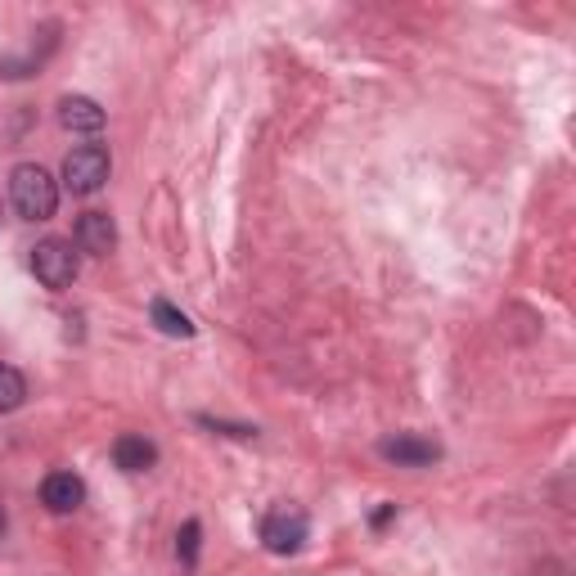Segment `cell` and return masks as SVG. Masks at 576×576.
<instances>
[{"label":"cell","instance_id":"cell-13","mask_svg":"<svg viewBox=\"0 0 576 576\" xmlns=\"http://www.w3.org/2000/svg\"><path fill=\"white\" fill-rule=\"evenodd\" d=\"M392 514H397V504H383V510H379V514H374V527H383V523H388V518H392Z\"/></svg>","mask_w":576,"mask_h":576},{"label":"cell","instance_id":"cell-10","mask_svg":"<svg viewBox=\"0 0 576 576\" xmlns=\"http://www.w3.org/2000/svg\"><path fill=\"white\" fill-rule=\"evenodd\" d=\"M150 316H154V325H158L163 333H172V338H194V325H189V316H185V311H176L167 298H158V302L150 307Z\"/></svg>","mask_w":576,"mask_h":576},{"label":"cell","instance_id":"cell-9","mask_svg":"<svg viewBox=\"0 0 576 576\" xmlns=\"http://www.w3.org/2000/svg\"><path fill=\"white\" fill-rule=\"evenodd\" d=\"M113 464L122 473H150L158 464V446L150 438H140V432H122L113 442Z\"/></svg>","mask_w":576,"mask_h":576},{"label":"cell","instance_id":"cell-2","mask_svg":"<svg viewBox=\"0 0 576 576\" xmlns=\"http://www.w3.org/2000/svg\"><path fill=\"white\" fill-rule=\"evenodd\" d=\"M109 172H113V158H109L104 144H78V150L63 158V185L82 198L100 194L109 185Z\"/></svg>","mask_w":576,"mask_h":576},{"label":"cell","instance_id":"cell-3","mask_svg":"<svg viewBox=\"0 0 576 576\" xmlns=\"http://www.w3.org/2000/svg\"><path fill=\"white\" fill-rule=\"evenodd\" d=\"M78 253H72V239H41L32 248V275L50 288V294H63L78 279Z\"/></svg>","mask_w":576,"mask_h":576},{"label":"cell","instance_id":"cell-4","mask_svg":"<svg viewBox=\"0 0 576 576\" xmlns=\"http://www.w3.org/2000/svg\"><path fill=\"white\" fill-rule=\"evenodd\" d=\"M311 536V518L298 510V504H279L261 518V545L270 554H298Z\"/></svg>","mask_w":576,"mask_h":576},{"label":"cell","instance_id":"cell-12","mask_svg":"<svg viewBox=\"0 0 576 576\" xmlns=\"http://www.w3.org/2000/svg\"><path fill=\"white\" fill-rule=\"evenodd\" d=\"M198 536H203V527L189 518L185 527H181V536H176V558L185 563V567H194L198 563Z\"/></svg>","mask_w":576,"mask_h":576},{"label":"cell","instance_id":"cell-5","mask_svg":"<svg viewBox=\"0 0 576 576\" xmlns=\"http://www.w3.org/2000/svg\"><path fill=\"white\" fill-rule=\"evenodd\" d=\"M379 455L397 469H423V464H438L442 460V446L419 438V432H397V438H383L379 442Z\"/></svg>","mask_w":576,"mask_h":576},{"label":"cell","instance_id":"cell-11","mask_svg":"<svg viewBox=\"0 0 576 576\" xmlns=\"http://www.w3.org/2000/svg\"><path fill=\"white\" fill-rule=\"evenodd\" d=\"M23 397H28V383H23V374H19L14 366H0V414L19 410V405H23Z\"/></svg>","mask_w":576,"mask_h":576},{"label":"cell","instance_id":"cell-6","mask_svg":"<svg viewBox=\"0 0 576 576\" xmlns=\"http://www.w3.org/2000/svg\"><path fill=\"white\" fill-rule=\"evenodd\" d=\"M72 239H78V248L91 253V257H109V253L117 248V226H113L109 212H82Z\"/></svg>","mask_w":576,"mask_h":576},{"label":"cell","instance_id":"cell-14","mask_svg":"<svg viewBox=\"0 0 576 576\" xmlns=\"http://www.w3.org/2000/svg\"><path fill=\"white\" fill-rule=\"evenodd\" d=\"M6 527H10V518H6V510H0V536H6Z\"/></svg>","mask_w":576,"mask_h":576},{"label":"cell","instance_id":"cell-8","mask_svg":"<svg viewBox=\"0 0 576 576\" xmlns=\"http://www.w3.org/2000/svg\"><path fill=\"white\" fill-rule=\"evenodd\" d=\"M59 122H63V131L100 135V131H104V109H100L91 95H63V100H59Z\"/></svg>","mask_w":576,"mask_h":576},{"label":"cell","instance_id":"cell-7","mask_svg":"<svg viewBox=\"0 0 576 576\" xmlns=\"http://www.w3.org/2000/svg\"><path fill=\"white\" fill-rule=\"evenodd\" d=\"M82 500H86V482L78 473H50L41 482V504L50 514H72V510H82Z\"/></svg>","mask_w":576,"mask_h":576},{"label":"cell","instance_id":"cell-1","mask_svg":"<svg viewBox=\"0 0 576 576\" xmlns=\"http://www.w3.org/2000/svg\"><path fill=\"white\" fill-rule=\"evenodd\" d=\"M10 203L23 222H50L54 207H59V185L45 167L37 163H19L10 172Z\"/></svg>","mask_w":576,"mask_h":576}]
</instances>
